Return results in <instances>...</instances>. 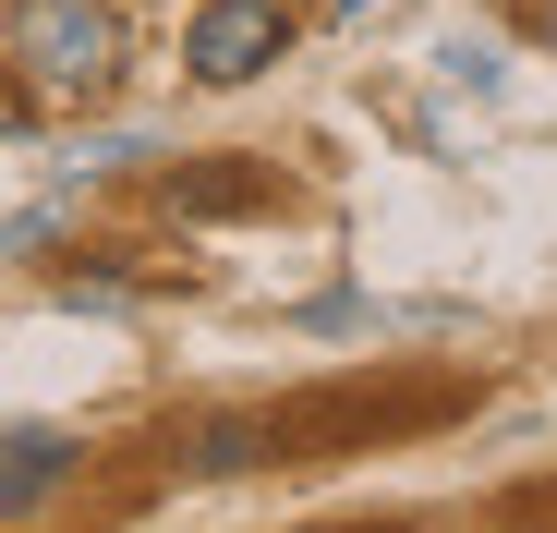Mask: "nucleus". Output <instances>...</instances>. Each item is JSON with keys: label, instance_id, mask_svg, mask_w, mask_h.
Segmentation results:
<instances>
[{"label": "nucleus", "instance_id": "obj_1", "mask_svg": "<svg viewBox=\"0 0 557 533\" xmlns=\"http://www.w3.org/2000/svg\"><path fill=\"white\" fill-rule=\"evenodd\" d=\"M122 73V13L110 0H13V85L37 98H110Z\"/></svg>", "mask_w": 557, "mask_h": 533}, {"label": "nucleus", "instance_id": "obj_2", "mask_svg": "<svg viewBox=\"0 0 557 533\" xmlns=\"http://www.w3.org/2000/svg\"><path fill=\"white\" fill-rule=\"evenodd\" d=\"M278 49H292V25H278V0H207V13L182 25V61H195L207 85H243V73H267Z\"/></svg>", "mask_w": 557, "mask_h": 533}, {"label": "nucleus", "instance_id": "obj_3", "mask_svg": "<svg viewBox=\"0 0 557 533\" xmlns=\"http://www.w3.org/2000/svg\"><path fill=\"white\" fill-rule=\"evenodd\" d=\"M49 473H61V436H49V424H25V436H13V509H25Z\"/></svg>", "mask_w": 557, "mask_h": 533}]
</instances>
